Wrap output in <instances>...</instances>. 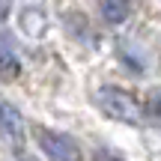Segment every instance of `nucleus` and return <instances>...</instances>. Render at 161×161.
<instances>
[{
    "label": "nucleus",
    "mask_w": 161,
    "mask_h": 161,
    "mask_svg": "<svg viewBox=\"0 0 161 161\" xmlns=\"http://www.w3.org/2000/svg\"><path fill=\"white\" fill-rule=\"evenodd\" d=\"M96 104H98V110H102L104 116H110V119H116V122H131L134 125V122H140V116H143V108H140L137 98L128 90L114 86V84L98 86Z\"/></svg>",
    "instance_id": "1"
},
{
    "label": "nucleus",
    "mask_w": 161,
    "mask_h": 161,
    "mask_svg": "<svg viewBox=\"0 0 161 161\" xmlns=\"http://www.w3.org/2000/svg\"><path fill=\"white\" fill-rule=\"evenodd\" d=\"M36 143L45 152L48 161H84L80 155V146L72 134L57 131V128H39L36 131Z\"/></svg>",
    "instance_id": "2"
},
{
    "label": "nucleus",
    "mask_w": 161,
    "mask_h": 161,
    "mask_svg": "<svg viewBox=\"0 0 161 161\" xmlns=\"http://www.w3.org/2000/svg\"><path fill=\"white\" fill-rule=\"evenodd\" d=\"M0 140L9 146H24L27 140V128H24V116L15 104L0 102Z\"/></svg>",
    "instance_id": "3"
},
{
    "label": "nucleus",
    "mask_w": 161,
    "mask_h": 161,
    "mask_svg": "<svg viewBox=\"0 0 161 161\" xmlns=\"http://www.w3.org/2000/svg\"><path fill=\"white\" fill-rule=\"evenodd\" d=\"M66 30H69V36L75 42H80L84 48H96V30H92V24L86 21V15H80V12H66Z\"/></svg>",
    "instance_id": "4"
},
{
    "label": "nucleus",
    "mask_w": 161,
    "mask_h": 161,
    "mask_svg": "<svg viewBox=\"0 0 161 161\" xmlns=\"http://www.w3.org/2000/svg\"><path fill=\"white\" fill-rule=\"evenodd\" d=\"M18 72H21V63H18L15 45H12V39L0 30V75L3 78H15Z\"/></svg>",
    "instance_id": "5"
},
{
    "label": "nucleus",
    "mask_w": 161,
    "mask_h": 161,
    "mask_svg": "<svg viewBox=\"0 0 161 161\" xmlns=\"http://www.w3.org/2000/svg\"><path fill=\"white\" fill-rule=\"evenodd\" d=\"M98 12L108 24H122L131 15V0H98Z\"/></svg>",
    "instance_id": "6"
},
{
    "label": "nucleus",
    "mask_w": 161,
    "mask_h": 161,
    "mask_svg": "<svg viewBox=\"0 0 161 161\" xmlns=\"http://www.w3.org/2000/svg\"><path fill=\"white\" fill-rule=\"evenodd\" d=\"M143 114H146V116H152V119H161V90H152V96L146 98Z\"/></svg>",
    "instance_id": "7"
},
{
    "label": "nucleus",
    "mask_w": 161,
    "mask_h": 161,
    "mask_svg": "<svg viewBox=\"0 0 161 161\" xmlns=\"http://www.w3.org/2000/svg\"><path fill=\"white\" fill-rule=\"evenodd\" d=\"M90 161H125V158H122V155H116V152H110V149H96Z\"/></svg>",
    "instance_id": "8"
},
{
    "label": "nucleus",
    "mask_w": 161,
    "mask_h": 161,
    "mask_svg": "<svg viewBox=\"0 0 161 161\" xmlns=\"http://www.w3.org/2000/svg\"><path fill=\"white\" fill-rule=\"evenodd\" d=\"M6 6H9V0H0V18L6 15Z\"/></svg>",
    "instance_id": "9"
}]
</instances>
